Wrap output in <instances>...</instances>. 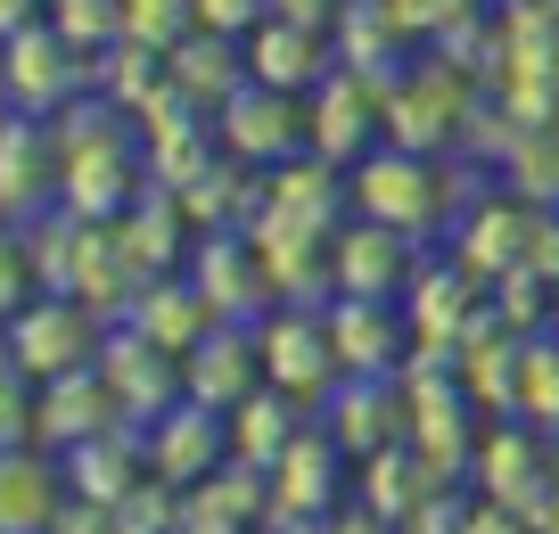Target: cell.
<instances>
[{"label":"cell","mask_w":559,"mask_h":534,"mask_svg":"<svg viewBox=\"0 0 559 534\" xmlns=\"http://www.w3.org/2000/svg\"><path fill=\"white\" fill-rule=\"evenodd\" d=\"M486 312L510 329V337H543V329H551V280H535L526 263H510V272L486 280Z\"/></svg>","instance_id":"obj_33"},{"label":"cell","mask_w":559,"mask_h":534,"mask_svg":"<svg viewBox=\"0 0 559 534\" xmlns=\"http://www.w3.org/2000/svg\"><path fill=\"white\" fill-rule=\"evenodd\" d=\"M58 206V140L41 116H9L0 107V223H34Z\"/></svg>","instance_id":"obj_14"},{"label":"cell","mask_w":559,"mask_h":534,"mask_svg":"<svg viewBox=\"0 0 559 534\" xmlns=\"http://www.w3.org/2000/svg\"><path fill=\"white\" fill-rule=\"evenodd\" d=\"M272 17H297V25H321V34H330L337 0H272Z\"/></svg>","instance_id":"obj_42"},{"label":"cell","mask_w":559,"mask_h":534,"mask_svg":"<svg viewBox=\"0 0 559 534\" xmlns=\"http://www.w3.org/2000/svg\"><path fill=\"white\" fill-rule=\"evenodd\" d=\"M198 25V9L190 0H123V34L132 41H148V50H174L181 34Z\"/></svg>","instance_id":"obj_35"},{"label":"cell","mask_w":559,"mask_h":534,"mask_svg":"<svg viewBox=\"0 0 559 534\" xmlns=\"http://www.w3.org/2000/svg\"><path fill=\"white\" fill-rule=\"evenodd\" d=\"M519 263H526V272H535V280H551V288H559V214H526V247H519Z\"/></svg>","instance_id":"obj_38"},{"label":"cell","mask_w":559,"mask_h":534,"mask_svg":"<svg viewBox=\"0 0 559 534\" xmlns=\"http://www.w3.org/2000/svg\"><path fill=\"white\" fill-rule=\"evenodd\" d=\"M263 387V354H255V321H214L206 337L181 354V395L206 403V412H230L239 395Z\"/></svg>","instance_id":"obj_19"},{"label":"cell","mask_w":559,"mask_h":534,"mask_svg":"<svg viewBox=\"0 0 559 534\" xmlns=\"http://www.w3.org/2000/svg\"><path fill=\"white\" fill-rule=\"evenodd\" d=\"M74 91H91V58L67 50L50 17H34L25 34L0 41V107L9 116H58Z\"/></svg>","instance_id":"obj_5"},{"label":"cell","mask_w":559,"mask_h":534,"mask_svg":"<svg viewBox=\"0 0 559 534\" xmlns=\"http://www.w3.org/2000/svg\"><path fill=\"white\" fill-rule=\"evenodd\" d=\"M9 363L25 370V379H67V370H91L99 363V345H107V312H91L83 296H58V288H41V296H25L17 312H9Z\"/></svg>","instance_id":"obj_3"},{"label":"cell","mask_w":559,"mask_h":534,"mask_svg":"<svg viewBox=\"0 0 559 534\" xmlns=\"http://www.w3.org/2000/svg\"><path fill=\"white\" fill-rule=\"evenodd\" d=\"M461 534H535L519 510H502V501H477V510H461Z\"/></svg>","instance_id":"obj_40"},{"label":"cell","mask_w":559,"mask_h":534,"mask_svg":"<svg viewBox=\"0 0 559 534\" xmlns=\"http://www.w3.org/2000/svg\"><path fill=\"white\" fill-rule=\"evenodd\" d=\"M412 272H419V239H403V230L370 223V214L330 230V296H386V305H403Z\"/></svg>","instance_id":"obj_9"},{"label":"cell","mask_w":559,"mask_h":534,"mask_svg":"<svg viewBox=\"0 0 559 534\" xmlns=\"http://www.w3.org/2000/svg\"><path fill=\"white\" fill-rule=\"evenodd\" d=\"M223 428H230V461L239 468H272L288 452V436L305 428V403L280 395V387H255V395H239L223 412Z\"/></svg>","instance_id":"obj_27"},{"label":"cell","mask_w":559,"mask_h":534,"mask_svg":"<svg viewBox=\"0 0 559 534\" xmlns=\"http://www.w3.org/2000/svg\"><path fill=\"white\" fill-rule=\"evenodd\" d=\"M99 379L116 387V412L132 428H148L157 412L181 403V354L157 337H140L132 321H107V345H99Z\"/></svg>","instance_id":"obj_8"},{"label":"cell","mask_w":559,"mask_h":534,"mask_svg":"<svg viewBox=\"0 0 559 534\" xmlns=\"http://www.w3.org/2000/svg\"><path fill=\"white\" fill-rule=\"evenodd\" d=\"M321 321H330V354L346 379H395L403 354H412V321L386 296H330Z\"/></svg>","instance_id":"obj_11"},{"label":"cell","mask_w":559,"mask_h":534,"mask_svg":"<svg viewBox=\"0 0 559 534\" xmlns=\"http://www.w3.org/2000/svg\"><path fill=\"white\" fill-rule=\"evenodd\" d=\"M477 107H486L477 74L453 67V58H428V67H403L395 83L379 91V140L419 149V156H444V149H461V132H469Z\"/></svg>","instance_id":"obj_2"},{"label":"cell","mask_w":559,"mask_h":534,"mask_svg":"<svg viewBox=\"0 0 559 534\" xmlns=\"http://www.w3.org/2000/svg\"><path fill=\"white\" fill-rule=\"evenodd\" d=\"M255 354H263V387L297 395L305 412H321L330 387L346 379L337 354H330V321H321V305H272L255 321Z\"/></svg>","instance_id":"obj_4"},{"label":"cell","mask_w":559,"mask_h":534,"mask_svg":"<svg viewBox=\"0 0 559 534\" xmlns=\"http://www.w3.org/2000/svg\"><path fill=\"white\" fill-rule=\"evenodd\" d=\"M297 534H395L379 510H346V518H313V526H297Z\"/></svg>","instance_id":"obj_41"},{"label":"cell","mask_w":559,"mask_h":534,"mask_svg":"<svg viewBox=\"0 0 559 534\" xmlns=\"http://www.w3.org/2000/svg\"><path fill=\"white\" fill-rule=\"evenodd\" d=\"M337 461H346V452L330 444V428H297L288 452L263 468V510H272L280 526H313V518H330L337 510Z\"/></svg>","instance_id":"obj_13"},{"label":"cell","mask_w":559,"mask_h":534,"mask_svg":"<svg viewBox=\"0 0 559 534\" xmlns=\"http://www.w3.org/2000/svg\"><path fill=\"white\" fill-rule=\"evenodd\" d=\"M526 198H477L469 214H461L453 223V263L461 272H477V280H493V272H510V263H519V247H526Z\"/></svg>","instance_id":"obj_25"},{"label":"cell","mask_w":559,"mask_h":534,"mask_svg":"<svg viewBox=\"0 0 559 534\" xmlns=\"http://www.w3.org/2000/svg\"><path fill=\"white\" fill-rule=\"evenodd\" d=\"M510 419L551 436L559 428V337H519V387H510Z\"/></svg>","instance_id":"obj_32"},{"label":"cell","mask_w":559,"mask_h":534,"mask_svg":"<svg viewBox=\"0 0 559 534\" xmlns=\"http://www.w3.org/2000/svg\"><path fill=\"white\" fill-rule=\"evenodd\" d=\"M165 74H174V83L214 116V107L247 83V41H239V34H206V25H190V34L165 50Z\"/></svg>","instance_id":"obj_26"},{"label":"cell","mask_w":559,"mask_h":534,"mask_svg":"<svg viewBox=\"0 0 559 534\" xmlns=\"http://www.w3.org/2000/svg\"><path fill=\"white\" fill-rule=\"evenodd\" d=\"M403 321H412V345L461 354V337L486 321V280L461 272V263H419L412 288H403Z\"/></svg>","instance_id":"obj_16"},{"label":"cell","mask_w":559,"mask_h":534,"mask_svg":"<svg viewBox=\"0 0 559 534\" xmlns=\"http://www.w3.org/2000/svg\"><path fill=\"white\" fill-rule=\"evenodd\" d=\"M305 149L330 156V165H354V156L379 149V83L354 67H330L313 91H305Z\"/></svg>","instance_id":"obj_10"},{"label":"cell","mask_w":559,"mask_h":534,"mask_svg":"<svg viewBox=\"0 0 559 534\" xmlns=\"http://www.w3.org/2000/svg\"><path fill=\"white\" fill-rule=\"evenodd\" d=\"M58 461H67V494L99 501V510H116V501L148 477V444H140V428H107V436H91V444L58 452Z\"/></svg>","instance_id":"obj_24"},{"label":"cell","mask_w":559,"mask_h":534,"mask_svg":"<svg viewBox=\"0 0 559 534\" xmlns=\"http://www.w3.org/2000/svg\"><path fill=\"white\" fill-rule=\"evenodd\" d=\"M140 190H148V156H140V132H123V123L58 156V206L83 223H116Z\"/></svg>","instance_id":"obj_6"},{"label":"cell","mask_w":559,"mask_h":534,"mask_svg":"<svg viewBox=\"0 0 559 534\" xmlns=\"http://www.w3.org/2000/svg\"><path fill=\"white\" fill-rule=\"evenodd\" d=\"M67 461L50 444L0 452V534H50L67 518Z\"/></svg>","instance_id":"obj_21"},{"label":"cell","mask_w":559,"mask_h":534,"mask_svg":"<svg viewBox=\"0 0 559 534\" xmlns=\"http://www.w3.org/2000/svg\"><path fill=\"white\" fill-rule=\"evenodd\" d=\"M477 485H486V501H502V510L535 518V501L551 494V452H543V428H526V419H502L493 436H477Z\"/></svg>","instance_id":"obj_20"},{"label":"cell","mask_w":559,"mask_h":534,"mask_svg":"<svg viewBox=\"0 0 559 534\" xmlns=\"http://www.w3.org/2000/svg\"><path fill=\"white\" fill-rule=\"evenodd\" d=\"M214 140H223L239 165L272 173V165H288V156L305 149V99H297V91H272V83H255V74H247V83L230 91L223 107H214Z\"/></svg>","instance_id":"obj_7"},{"label":"cell","mask_w":559,"mask_h":534,"mask_svg":"<svg viewBox=\"0 0 559 534\" xmlns=\"http://www.w3.org/2000/svg\"><path fill=\"white\" fill-rule=\"evenodd\" d=\"M190 9H198V25H206V34H239V41H247L272 0H190Z\"/></svg>","instance_id":"obj_39"},{"label":"cell","mask_w":559,"mask_h":534,"mask_svg":"<svg viewBox=\"0 0 559 534\" xmlns=\"http://www.w3.org/2000/svg\"><path fill=\"white\" fill-rule=\"evenodd\" d=\"M437 485H444V477L419 461L412 436H403V444H386V452H362V510H379L386 526H403V518L437 494Z\"/></svg>","instance_id":"obj_29"},{"label":"cell","mask_w":559,"mask_h":534,"mask_svg":"<svg viewBox=\"0 0 559 534\" xmlns=\"http://www.w3.org/2000/svg\"><path fill=\"white\" fill-rule=\"evenodd\" d=\"M551 337H559V288H551Z\"/></svg>","instance_id":"obj_44"},{"label":"cell","mask_w":559,"mask_h":534,"mask_svg":"<svg viewBox=\"0 0 559 534\" xmlns=\"http://www.w3.org/2000/svg\"><path fill=\"white\" fill-rule=\"evenodd\" d=\"M181 272H190V288L214 305V321H263V312H272V280H263L247 230H198Z\"/></svg>","instance_id":"obj_12"},{"label":"cell","mask_w":559,"mask_h":534,"mask_svg":"<svg viewBox=\"0 0 559 534\" xmlns=\"http://www.w3.org/2000/svg\"><path fill=\"white\" fill-rule=\"evenodd\" d=\"M346 206L370 214V223H386V230H403V239H437L444 223L469 214V198L453 190V173H444L437 156L379 140L370 156H354V165H346Z\"/></svg>","instance_id":"obj_1"},{"label":"cell","mask_w":559,"mask_h":534,"mask_svg":"<svg viewBox=\"0 0 559 534\" xmlns=\"http://www.w3.org/2000/svg\"><path fill=\"white\" fill-rule=\"evenodd\" d=\"M41 17L58 25V41L83 58H99L107 41L123 34V0H41Z\"/></svg>","instance_id":"obj_34"},{"label":"cell","mask_w":559,"mask_h":534,"mask_svg":"<svg viewBox=\"0 0 559 534\" xmlns=\"http://www.w3.org/2000/svg\"><path fill=\"white\" fill-rule=\"evenodd\" d=\"M321 428H330L337 452H386L412 436V403H403V379H337L330 403H321Z\"/></svg>","instance_id":"obj_18"},{"label":"cell","mask_w":559,"mask_h":534,"mask_svg":"<svg viewBox=\"0 0 559 534\" xmlns=\"http://www.w3.org/2000/svg\"><path fill=\"white\" fill-rule=\"evenodd\" d=\"M190 214H181V198L174 190H157V181H148V190L132 198V206L116 214V247L123 256H132V272L140 280H165V272H181V263H190Z\"/></svg>","instance_id":"obj_23"},{"label":"cell","mask_w":559,"mask_h":534,"mask_svg":"<svg viewBox=\"0 0 559 534\" xmlns=\"http://www.w3.org/2000/svg\"><path fill=\"white\" fill-rule=\"evenodd\" d=\"M25 296H41V272H34V247H25L17 223H0V321L25 305Z\"/></svg>","instance_id":"obj_37"},{"label":"cell","mask_w":559,"mask_h":534,"mask_svg":"<svg viewBox=\"0 0 559 534\" xmlns=\"http://www.w3.org/2000/svg\"><path fill=\"white\" fill-rule=\"evenodd\" d=\"M107 428H132V419L116 412V387L99 379V363L34 387V444L74 452V444H91V436H107Z\"/></svg>","instance_id":"obj_17"},{"label":"cell","mask_w":559,"mask_h":534,"mask_svg":"<svg viewBox=\"0 0 559 534\" xmlns=\"http://www.w3.org/2000/svg\"><path fill=\"white\" fill-rule=\"evenodd\" d=\"M157 83H165V50H148V41H132V34H116L99 58H91V91H99L116 116H132Z\"/></svg>","instance_id":"obj_30"},{"label":"cell","mask_w":559,"mask_h":534,"mask_svg":"<svg viewBox=\"0 0 559 534\" xmlns=\"http://www.w3.org/2000/svg\"><path fill=\"white\" fill-rule=\"evenodd\" d=\"M502 181L526 206H559V123H519V132H510Z\"/></svg>","instance_id":"obj_31"},{"label":"cell","mask_w":559,"mask_h":534,"mask_svg":"<svg viewBox=\"0 0 559 534\" xmlns=\"http://www.w3.org/2000/svg\"><path fill=\"white\" fill-rule=\"evenodd\" d=\"M330 67H337V50H330L321 25H297V17H272V9H263L255 34H247V74L272 83V91H297V99H305Z\"/></svg>","instance_id":"obj_22"},{"label":"cell","mask_w":559,"mask_h":534,"mask_svg":"<svg viewBox=\"0 0 559 534\" xmlns=\"http://www.w3.org/2000/svg\"><path fill=\"white\" fill-rule=\"evenodd\" d=\"M17 444H34V379L0 345V452H17Z\"/></svg>","instance_id":"obj_36"},{"label":"cell","mask_w":559,"mask_h":534,"mask_svg":"<svg viewBox=\"0 0 559 534\" xmlns=\"http://www.w3.org/2000/svg\"><path fill=\"white\" fill-rule=\"evenodd\" d=\"M123 321H132L140 337H157V345H174V354H190V345L214 329V305L190 288V272H165V280H148V288L132 296V312H123Z\"/></svg>","instance_id":"obj_28"},{"label":"cell","mask_w":559,"mask_h":534,"mask_svg":"<svg viewBox=\"0 0 559 534\" xmlns=\"http://www.w3.org/2000/svg\"><path fill=\"white\" fill-rule=\"evenodd\" d=\"M140 444H148V468H157L165 485H206L214 468L230 461V428H223V412H206V403H190L181 395L174 412H157L148 428H140Z\"/></svg>","instance_id":"obj_15"},{"label":"cell","mask_w":559,"mask_h":534,"mask_svg":"<svg viewBox=\"0 0 559 534\" xmlns=\"http://www.w3.org/2000/svg\"><path fill=\"white\" fill-rule=\"evenodd\" d=\"M34 17H41V0H0V41H9V34H25Z\"/></svg>","instance_id":"obj_43"}]
</instances>
